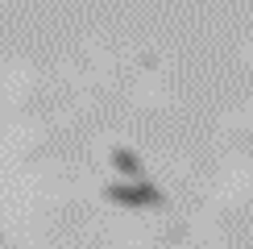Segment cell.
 Wrapping results in <instances>:
<instances>
[{
  "mask_svg": "<svg viewBox=\"0 0 253 249\" xmlns=\"http://www.w3.org/2000/svg\"><path fill=\"white\" fill-rule=\"evenodd\" d=\"M112 166H117V170H125V174H141V162H137L129 150H112Z\"/></svg>",
  "mask_w": 253,
  "mask_h": 249,
  "instance_id": "cell-1",
  "label": "cell"
}]
</instances>
